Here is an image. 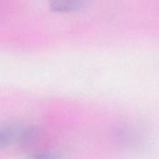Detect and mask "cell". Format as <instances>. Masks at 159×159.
Returning a JSON list of instances; mask_svg holds the SVG:
<instances>
[{
	"label": "cell",
	"mask_w": 159,
	"mask_h": 159,
	"mask_svg": "<svg viewBox=\"0 0 159 159\" xmlns=\"http://www.w3.org/2000/svg\"><path fill=\"white\" fill-rule=\"evenodd\" d=\"M38 130L20 124H7L0 126V151L14 145L27 144L35 140Z\"/></svg>",
	"instance_id": "obj_1"
},
{
	"label": "cell",
	"mask_w": 159,
	"mask_h": 159,
	"mask_svg": "<svg viewBox=\"0 0 159 159\" xmlns=\"http://www.w3.org/2000/svg\"><path fill=\"white\" fill-rule=\"evenodd\" d=\"M49 7L59 13H70L80 10L86 6V0H48Z\"/></svg>",
	"instance_id": "obj_2"
},
{
	"label": "cell",
	"mask_w": 159,
	"mask_h": 159,
	"mask_svg": "<svg viewBox=\"0 0 159 159\" xmlns=\"http://www.w3.org/2000/svg\"><path fill=\"white\" fill-rule=\"evenodd\" d=\"M28 159H61L59 156L55 154H49V153H43V154H37L34 156L30 157Z\"/></svg>",
	"instance_id": "obj_3"
}]
</instances>
